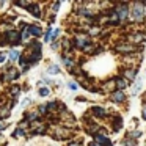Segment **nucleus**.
Instances as JSON below:
<instances>
[{"mask_svg": "<svg viewBox=\"0 0 146 146\" xmlns=\"http://www.w3.org/2000/svg\"><path fill=\"white\" fill-rule=\"evenodd\" d=\"M68 86H69V90L76 91V90L79 88V83H77V82H69V85H68Z\"/></svg>", "mask_w": 146, "mask_h": 146, "instance_id": "c85d7f7f", "label": "nucleus"}, {"mask_svg": "<svg viewBox=\"0 0 146 146\" xmlns=\"http://www.w3.org/2000/svg\"><path fill=\"white\" fill-rule=\"evenodd\" d=\"M115 13L118 14V19H119V24L124 22L129 16V7L126 3H118L116 8H115Z\"/></svg>", "mask_w": 146, "mask_h": 146, "instance_id": "7ed1b4c3", "label": "nucleus"}, {"mask_svg": "<svg viewBox=\"0 0 146 146\" xmlns=\"http://www.w3.org/2000/svg\"><path fill=\"white\" fill-rule=\"evenodd\" d=\"M113 88H115V82H113V80H108V82L104 83V88H101V91H110V93H113Z\"/></svg>", "mask_w": 146, "mask_h": 146, "instance_id": "dca6fc26", "label": "nucleus"}, {"mask_svg": "<svg viewBox=\"0 0 146 146\" xmlns=\"http://www.w3.org/2000/svg\"><path fill=\"white\" fill-rule=\"evenodd\" d=\"M21 93V88H19V85H13V88L10 90V94L13 96V98H16L17 94Z\"/></svg>", "mask_w": 146, "mask_h": 146, "instance_id": "5701e85b", "label": "nucleus"}, {"mask_svg": "<svg viewBox=\"0 0 146 146\" xmlns=\"http://www.w3.org/2000/svg\"><path fill=\"white\" fill-rule=\"evenodd\" d=\"M94 141L99 143L101 146H111L110 138H107L105 135H101V133H96V135H94Z\"/></svg>", "mask_w": 146, "mask_h": 146, "instance_id": "9b49d317", "label": "nucleus"}, {"mask_svg": "<svg viewBox=\"0 0 146 146\" xmlns=\"http://www.w3.org/2000/svg\"><path fill=\"white\" fill-rule=\"evenodd\" d=\"M146 16V7L143 2H135L133 3V8H132V17L133 21H138V22H141L143 19H145Z\"/></svg>", "mask_w": 146, "mask_h": 146, "instance_id": "f257e3e1", "label": "nucleus"}, {"mask_svg": "<svg viewBox=\"0 0 146 146\" xmlns=\"http://www.w3.org/2000/svg\"><path fill=\"white\" fill-rule=\"evenodd\" d=\"M22 135H25V130H22V129H17L14 132V137H22Z\"/></svg>", "mask_w": 146, "mask_h": 146, "instance_id": "2f4dec72", "label": "nucleus"}, {"mask_svg": "<svg viewBox=\"0 0 146 146\" xmlns=\"http://www.w3.org/2000/svg\"><path fill=\"white\" fill-rule=\"evenodd\" d=\"M123 145H124V146H135V140L130 138V137H127V138L123 141Z\"/></svg>", "mask_w": 146, "mask_h": 146, "instance_id": "393cba45", "label": "nucleus"}, {"mask_svg": "<svg viewBox=\"0 0 146 146\" xmlns=\"http://www.w3.org/2000/svg\"><path fill=\"white\" fill-rule=\"evenodd\" d=\"M38 113L39 115H47V110H49V108H47V104H44V105H39V108H38Z\"/></svg>", "mask_w": 146, "mask_h": 146, "instance_id": "a878e982", "label": "nucleus"}, {"mask_svg": "<svg viewBox=\"0 0 146 146\" xmlns=\"http://www.w3.org/2000/svg\"><path fill=\"white\" fill-rule=\"evenodd\" d=\"M19 76L21 74L16 68H10V69H7V72L2 76V80H5V82H7V80H16Z\"/></svg>", "mask_w": 146, "mask_h": 146, "instance_id": "6e6552de", "label": "nucleus"}, {"mask_svg": "<svg viewBox=\"0 0 146 146\" xmlns=\"http://www.w3.org/2000/svg\"><path fill=\"white\" fill-rule=\"evenodd\" d=\"M113 82H115V86H116V88L119 90V91H123L124 88H127V86H129V82H127V80L124 79V77H116V79H115Z\"/></svg>", "mask_w": 146, "mask_h": 146, "instance_id": "ddd939ff", "label": "nucleus"}, {"mask_svg": "<svg viewBox=\"0 0 146 146\" xmlns=\"http://www.w3.org/2000/svg\"><path fill=\"white\" fill-rule=\"evenodd\" d=\"M8 127V124L5 123V121H2V123H0V130H3V129H7Z\"/></svg>", "mask_w": 146, "mask_h": 146, "instance_id": "72a5a7b5", "label": "nucleus"}, {"mask_svg": "<svg viewBox=\"0 0 146 146\" xmlns=\"http://www.w3.org/2000/svg\"><path fill=\"white\" fill-rule=\"evenodd\" d=\"M3 36H5V39H7L8 44L16 46V44H19V42H21V33H17L16 30H11V32L5 33Z\"/></svg>", "mask_w": 146, "mask_h": 146, "instance_id": "423d86ee", "label": "nucleus"}, {"mask_svg": "<svg viewBox=\"0 0 146 146\" xmlns=\"http://www.w3.org/2000/svg\"><path fill=\"white\" fill-rule=\"evenodd\" d=\"M111 101L116 102V104H119V102H123L124 99H126V94H124V91H119V90H116V91H113L110 94Z\"/></svg>", "mask_w": 146, "mask_h": 146, "instance_id": "f8f14e48", "label": "nucleus"}, {"mask_svg": "<svg viewBox=\"0 0 146 146\" xmlns=\"http://www.w3.org/2000/svg\"><path fill=\"white\" fill-rule=\"evenodd\" d=\"M124 79L127 80V82H132V80H135L137 77V68H127V69H124Z\"/></svg>", "mask_w": 146, "mask_h": 146, "instance_id": "9d476101", "label": "nucleus"}, {"mask_svg": "<svg viewBox=\"0 0 146 146\" xmlns=\"http://www.w3.org/2000/svg\"><path fill=\"white\" fill-rule=\"evenodd\" d=\"M68 146H80V143H69Z\"/></svg>", "mask_w": 146, "mask_h": 146, "instance_id": "e433bc0d", "label": "nucleus"}, {"mask_svg": "<svg viewBox=\"0 0 146 146\" xmlns=\"http://www.w3.org/2000/svg\"><path fill=\"white\" fill-rule=\"evenodd\" d=\"M46 130H47V124L38 123V121L32 123V132H33V133H38V135H41V133L46 132Z\"/></svg>", "mask_w": 146, "mask_h": 146, "instance_id": "1a4fd4ad", "label": "nucleus"}, {"mask_svg": "<svg viewBox=\"0 0 146 146\" xmlns=\"http://www.w3.org/2000/svg\"><path fill=\"white\" fill-rule=\"evenodd\" d=\"M145 41V35H143L141 32H135V33H130V35H127V42L129 44H141V42Z\"/></svg>", "mask_w": 146, "mask_h": 146, "instance_id": "0eeeda50", "label": "nucleus"}, {"mask_svg": "<svg viewBox=\"0 0 146 146\" xmlns=\"http://www.w3.org/2000/svg\"><path fill=\"white\" fill-rule=\"evenodd\" d=\"M29 30H30V33H32V36H39L41 35V29L36 27V25H29Z\"/></svg>", "mask_w": 146, "mask_h": 146, "instance_id": "6ab92c4d", "label": "nucleus"}, {"mask_svg": "<svg viewBox=\"0 0 146 146\" xmlns=\"http://www.w3.org/2000/svg\"><path fill=\"white\" fill-rule=\"evenodd\" d=\"M121 126H123V121H121V118H115V123H111V129L116 132V130H119L121 129Z\"/></svg>", "mask_w": 146, "mask_h": 146, "instance_id": "a211bd4d", "label": "nucleus"}, {"mask_svg": "<svg viewBox=\"0 0 146 146\" xmlns=\"http://www.w3.org/2000/svg\"><path fill=\"white\" fill-rule=\"evenodd\" d=\"M0 141H3V135L2 133H0Z\"/></svg>", "mask_w": 146, "mask_h": 146, "instance_id": "4c0bfd02", "label": "nucleus"}, {"mask_svg": "<svg viewBox=\"0 0 146 146\" xmlns=\"http://www.w3.org/2000/svg\"><path fill=\"white\" fill-rule=\"evenodd\" d=\"M60 5H61L60 2H55V3L52 5V10H54V11H52V13H54V14H55V13H57V11H58V8H60Z\"/></svg>", "mask_w": 146, "mask_h": 146, "instance_id": "c756f323", "label": "nucleus"}, {"mask_svg": "<svg viewBox=\"0 0 146 146\" xmlns=\"http://www.w3.org/2000/svg\"><path fill=\"white\" fill-rule=\"evenodd\" d=\"M88 146H101V145H99V143H96V141H91Z\"/></svg>", "mask_w": 146, "mask_h": 146, "instance_id": "c9c22d12", "label": "nucleus"}, {"mask_svg": "<svg viewBox=\"0 0 146 146\" xmlns=\"http://www.w3.org/2000/svg\"><path fill=\"white\" fill-rule=\"evenodd\" d=\"M90 41H91V39H90L88 33H82V35H76V36H74V46L79 47V49H83L85 46H88Z\"/></svg>", "mask_w": 146, "mask_h": 146, "instance_id": "20e7f679", "label": "nucleus"}, {"mask_svg": "<svg viewBox=\"0 0 146 146\" xmlns=\"http://www.w3.org/2000/svg\"><path fill=\"white\" fill-rule=\"evenodd\" d=\"M50 38H52V29L49 27V30L46 32V35H44V41L49 42V41H50Z\"/></svg>", "mask_w": 146, "mask_h": 146, "instance_id": "bb28decb", "label": "nucleus"}, {"mask_svg": "<svg viewBox=\"0 0 146 146\" xmlns=\"http://www.w3.org/2000/svg\"><path fill=\"white\" fill-rule=\"evenodd\" d=\"M140 135H141V132H140V130H133V132L129 133V137H130V138H133V140H137Z\"/></svg>", "mask_w": 146, "mask_h": 146, "instance_id": "cd10ccee", "label": "nucleus"}, {"mask_svg": "<svg viewBox=\"0 0 146 146\" xmlns=\"http://www.w3.org/2000/svg\"><path fill=\"white\" fill-rule=\"evenodd\" d=\"M141 116H143V119H146V107L143 108V113H141Z\"/></svg>", "mask_w": 146, "mask_h": 146, "instance_id": "f704fd0d", "label": "nucleus"}, {"mask_svg": "<svg viewBox=\"0 0 146 146\" xmlns=\"http://www.w3.org/2000/svg\"><path fill=\"white\" fill-rule=\"evenodd\" d=\"M91 113L94 115V116H98V118H105L107 116V110L102 108V107H99V105H96V107L91 108Z\"/></svg>", "mask_w": 146, "mask_h": 146, "instance_id": "4468645a", "label": "nucleus"}, {"mask_svg": "<svg viewBox=\"0 0 146 146\" xmlns=\"http://www.w3.org/2000/svg\"><path fill=\"white\" fill-rule=\"evenodd\" d=\"M115 50H116L118 54H123V55H126V57H129V55L135 54L138 49H137V46L129 44V42H119V44H116Z\"/></svg>", "mask_w": 146, "mask_h": 146, "instance_id": "f03ea898", "label": "nucleus"}, {"mask_svg": "<svg viewBox=\"0 0 146 146\" xmlns=\"http://www.w3.org/2000/svg\"><path fill=\"white\" fill-rule=\"evenodd\" d=\"M72 135V130L71 129H66L63 126H57L54 129V137L55 138H69Z\"/></svg>", "mask_w": 146, "mask_h": 146, "instance_id": "39448f33", "label": "nucleus"}, {"mask_svg": "<svg viewBox=\"0 0 146 146\" xmlns=\"http://www.w3.org/2000/svg\"><path fill=\"white\" fill-rule=\"evenodd\" d=\"M47 72L49 74H58L60 72V68H58L57 64H50V66L47 68Z\"/></svg>", "mask_w": 146, "mask_h": 146, "instance_id": "4be33fe9", "label": "nucleus"}, {"mask_svg": "<svg viewBox=\"0 0 146 146\" xmlns=\"http://www.w3.org/2000/svg\"><path fill=\"white\" fill-rule=\"evenodd\" d=\"M94 49H98V47H96L94 44H91V42H90L88 46H85V47H83V52H86V54H94V52H96Z\"/></svg>", "mask_w": 146, "mask_h": 146, "instance_id": "412c9836", "label": "nucleus"}, {"mask_svg": "<svg viewBox=\"0 0 146 146\" xmlns=\"http://www.w3.org/2000/svg\"><path fill=\"white\" fill-rule=\"evenodd\" d=\"M145 102H146V96H145Z\"/></svg>", "mask_w": 146, "mask_h": 146, "instance_id": "58836bf2", "label": "nucleus"}, {"mask_svg": "<svg viewBox=\"0 0 146 146\" xmlns=\"http://www.w3.org/2000/svg\"><path fill=\"white\" fill-rule=\"evenodd\" d=\"M8 57H10V60H11V61H16L17 58H19V52H17V50H10Z\"/></svg>", "mask_w": 146, "mask_h": 146, "instance_id": "b1692460", "label": "nucleus"}, {"mask_svg": "<svg viewBox=\"0 0 146 146\" xmlns=\"http://www.w3.org/2000/svg\"><path fill=\"white\" fill-rule=\"evenodd\" d=\"M29 11L32 13V16H35V17H41L42 16L41 8H39V5H36V3H32V7L29 8Z\"/></svg>", "mask_w": 146, "mask_h": 146, "instance_id": "2eb2a0df", "label": "nucleus"}, {"mask_svg": "<svg viewBox=\"0 0 146 146\" xmlns=\"http://www.w3.org/2000/svg\"><path fill=\"white\" fill-rule=\"evenodd\" d=\"M5 60H7V54H0V64L5 63Z\"/></svg>", "mask_w": 146, "mask_h": 146, "instance_id": "473e14b6", "label": "nucleus"}, {"mask_svg": "<svg viewBox=\"0 0 146 146\" xmlns=\"http://www.w3.org/2000/svg\"><path fill=\"white\" fill-rule=\"evenodd\" d=\"M49 93H50V90H49V88H41V90H39V94H41V96H47Z\"/></svg>", "mask_w": 146, "mask_h": 146, "instance_id": "7c9ffc66", "label": "nucleus"}, {"mask_svg": "<svg viewBox=\"0 0 146 146\" xmlns=\"http://www.w3.org/2000/svg\"><path fill=\"white\" fill-rule=\"evenodd\" d=\"M36 118H39V113L38 111H30V113H27V116H25V119L29 121H33V119H36Z\"/></svg>", "mask_w": 146, "mask_h": 146, "instance_id": "aec40b11", "label": "nucleus"}, {"mask_svg": "<svg viewBox=\"0 0 146 146\" xmlns=\"http://www.w3.org/2000/svg\"><path fill=\"white\" fill-rule=\"evenodd\" d=\"M30 36H32V33H30V30H29V25H25V29L21 32V41H27Z\"/></svg>", "mask_w": 146, "mask_h": 146, "instance_id": "f3484780", "label": "nucleus"}]
</instances>
